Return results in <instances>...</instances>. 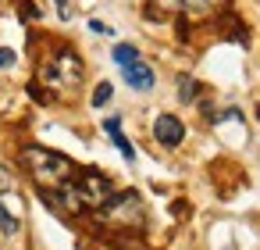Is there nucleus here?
Wrapping results in <instances>:
<instances>
[{
    "label": "nucleus",
    "mask_w": 260,
    "mask_h": 250,
    "mask_svg": "<svg viewBox=\"0 0 260 250\" xmlns=\"http://www.w3.org/2000/svg\"><path fill=\"white\" fill-rule=\"evenodd\" d=\"M22 164L32 175V182L43 186V189H57V186H64V182L75 179V164L64 154L47 150V147H25L22 150Z\"/></svg>",
    "instance_id": "obj_1"
},
{
    "label": "nucleus",
    "mask_w": 260,
    "mask_h": 250,
    "mask_svg": "<svg viewBox=\"0 0 260 250\" xmlns=\"http://www.w3.org/2000/svg\"><path fill=\"white\" fill-rule=\"evenodd\" d=\"M100 214H104V221H111V225H118V229H139L143 218H146V207H143L139 193L121 189V193H114V197L100 207Z\"/></svg>",
    "instance_id": "obj_2"
},
{
    "label": "nucleus",
    "mask_w": 260,
    "mask_h": 250,
    "mask_svg": "<svg viewBox=\"0 0 260 250\" xmlns=\"http://www.w3.org/2000/svg\"><path fill=\"white\" fill-rule=\"evenodd\" d=\"M72 193H75V200H79V207L86 211H100L118 189L111 186V179L107 175H100V172H82L79 175V182H72Z\"/></svg>",
    "instance_id": "obj_3"
},
{
    "label": "nucleus",
    "mask_w": 260,
    "mask_h": 250,
    "mask_svg": "<svg viewBox=\"0 0 260 250\" xmlns=\"http://www.w3.org/2000/svg\"><path fill=\"white\" fill-rule=\"evenodd\" d=\"M43 82L50 86H79L82 82V61L72 54V50H61L50 65H43Z\"/></svg>",
    "instance_id": "obj_4"
},
{
    "label": "nucleus",
    "mask_w": 260,
    "mask_h": 250,
    "mask_svg": "<svg viewBox=\"0 0 260 250\" xmlns=\"http://www.w3.org/2000/svg\"><path fill=\"white\" fill-rule=\"evenodd\" d=\"M153 136H157V143H164V147H178V143L185 140V125H182L175 115H157Z\"/></svg>",
    "instance_id": "obj_5"
},
{
    "label": "nucleus",
    "mask_w": 260,
    "mask_h": 250,
    "mask_svg": "<svg viewBox=\"0 0 260 250\" xmlns=\"http://www.w3.org/2000/svg\"><path fill=\"white\" fill-rule=\"evenodd\" d=\"M125 82H128L132 90H150V86H153V68L143 65V61L125 65Z\"/></svg>",
    "instance_id": "obj_6"
},
{
    "label": "nucleus",
    "mask_w": 260,
    "mask_h": 250,
    "mask_svg": "<svg viewBox=\"0 0 260 250\" xmlns=\"http://www.w3.org/2000/svg\"><path fill=\"white\" fill-rule=\"evenodd\" d=\"M104 129H107L111 143H114V147L125 154V161H136V147L125 140V132H121V122H118V118H107V122H104Z\"/></svg>",
    "instance_id": "obj_7"
},
{
    "label": "nucleus",
    "mask_w": 260,
    "mask_h": 250,
    "mask_svg": "<svg viewBox=\"0 0 260 250\" xmlns=\"http://www.w3.org/2000/svg\"><path fill=\"white\" fill-rule=\"evenodd\" d=\"M114 61L125 68V65H136L139 61V47H132V43H118L114 47Z\"/></svg>",
    "instance_id": "obj_8"
},
{
    "label": "nucleus",
    "mask_w": 260,
    "mask_h": 250,
    "mask_svg": "<svg viewBox=\"0 0 260 250\" xmlns=\"http://www.w3.org/2000/svg\"><path fill=\"white\" fill-rule=\"evenodd\" d=\"M0 232H4V236H15L18 232V218L4 207V200H0Z\"/></svg>",
    "instance_id": "obj_9"
},
{
    "label": "nucleus",
    "mask_w": 260,
    "mask_h": 250,
    "mask_svg": "<svg viewBox=\"0 0 260 250\" xmlns=\"http://www.w3.org/2000/svg\"><path fill=\"white\" fill-rule=\"evenodd\" d=\"M111 93H114V90H111V82H100V86L93 90V107H104V104L111 100Z\"/></svg>",
    "instance_id": "obj_10"
},
{
    "label": "nucleus",
    "mask_w": 260,
    "mask_h": 250,
    "mask_svg": "<svg viewBox=\"0 0 260 250\" xmlns=\"http://www.w3.org/2000/svg\"><path fill=\"white\" fill-rule=\"evenodd\" d=\"M15 189V175L4 168V161H0V193H11Z\"/></svg>",
    "instance_id": "obj_11"
},
{
    "label": "nucleus",
    "mask_w": 260,
    "mask_h": 250,
    "mask_svg": "<svg viewBox=\"0 0 260 250\" xmlns=\"http://www.w3.org/2000/svg\"><path fill=\"white\" fill-rule=\"evenodd\" d=\"M178 93H182V100H192V97L200 93V86H196L192 79H182V82H178Z\"/></svg>",
    "instance_id": "obj_12"
},
{
    "label": "nucleus",
    "mask_w": 260,
    "mask_h": 250,
    "mask_svg": "<svg viewBox=\"0 0 260 250\" xmlns=\"http://www.w3.org/2000/svg\"><path fill=\"white\" fill-rule=\"evenodd\" d=\"M15 65V50L11 47H0V68H11Z\"/></svg>",
    "instance_id": "obj_13"
},
{
    "label": "nucleus",
    "mask_w": 260,
    "mask_h": 250,
    "mask_svg": "<svg viewBox=\"0 0 260 250\" xmlns=\"http://www.w3.org/2000/svg\"><path fill=\"white\" fill-rule=\"evenodd\" d=\"M256 118H260V107H256Z\"/></svg>",
    "instance_id": "obj_14"
}]
</instances>
